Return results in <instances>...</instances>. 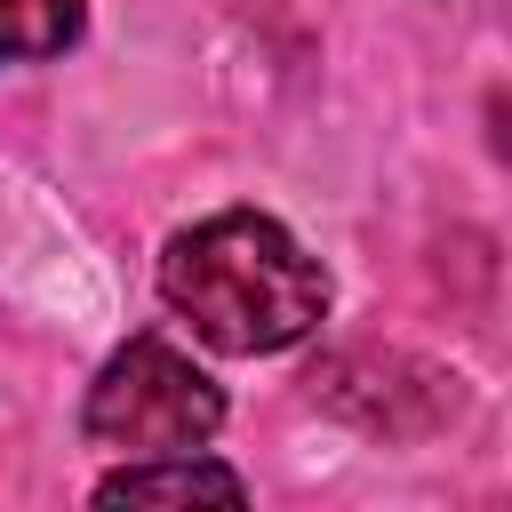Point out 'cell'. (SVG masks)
<instances>
[{"instance_id":"cell-3","label":"cell","mask_w":512,"mask_h":512,"mask_svg":"<svg viewBox=\"0 0 512 512\" xmlns=\"http://www.w3.org/2000/svg\"><path fill=\"white\" fill-rule=\"evenodd\" d=\"M192 496H216V504H248V480L200 448H168V456H128L120 472L96 480V504H192Z\"/></svg>"},{"instance_id":"cell-4","label":"cell","mask_w":512,"mask_h":512,"mask_svg":"<svg viewBox=\"0 0 512 512\" xmlns=\"http://www.w3.org/2000/svg\"><path fill=\"white\" fill-rule=\"evenodd\" d=\"M80 40V0H0V64H40Z\"/></svg>"},{"instance_id":"cell-2","label":"cell","mask_w":512,"mask_h":512,"mask_svg":"<svg viewBox=\"0 0 512 512\" xmlns=\"http://www.w3.org/2000/svg\"><path fill=\"white\" fill-rule=\"evenodd\" d=\"M80 432H88L96 448H112V456L208 448V440L224 432V392H216V376H208L192 352H176L168 336H128V344L96 368V384H88V400H80Z\"/></svg>"},{"instance_id":"cell-1","label":"cell","mask_w":512,"mask_h":512,"mask_svg":"<svg viewBox=\"0 0 512 512\" xmlns=\"http://www.w3.org/2000/svg\"><path fill=\"white\" fill-rule=\"evenodd\" d=\"M160 304L232 360L288 352L328 320L320 256L264 208H216L160 248Z\"/></svg>"}]
</instances>
